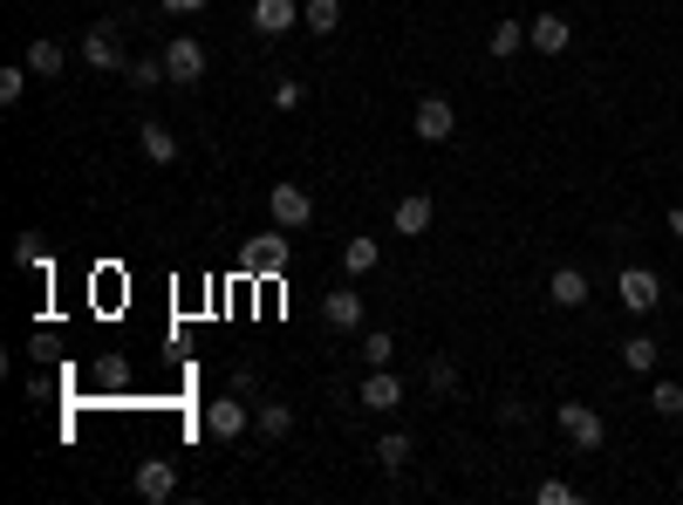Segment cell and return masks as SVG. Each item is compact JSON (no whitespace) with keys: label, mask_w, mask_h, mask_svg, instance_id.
Listing matches in <instances>:
<instances>
[{"label":"cell","mask_w":683,"mask_h":505,"mask_svg":"<svg viewBox=\"0 0 683 505\" xmlns=\"http://www.w3.org/2000/svg\"><path fill=\"white\" fill-rule=\"evenodd\" d=\"M377 260H383V246H377V239H349V246H342V267H349L356 280H362V273H377Z\"/></svg>","instance_id":"obj_22"},{"label":"cell","mask_w":683,"mask_h":505,"mask_svg":"<svg viewBox=\"0 0 683 505\" xmlns=\"http://www.w3.org/2000/svg\"><path fill=\"white\" fill-rule=\"evenodd\" d=\"M246 273H260V280L288 273V226H281V233H260L254 246H246Z\"/></svg>","instance_id":"obj_6"},{"label":"cell","mask_w":683,"mask_h":505,"mask_svg":"<svg viewBox=\"0 0 683 505\" xmlns=\"http://www.w3.org/2000/svg\"><path fill=\"white\" fill-rule=\"evenodd\" d=\"M205 0H165V14H199Z\"/></svg>","instance_id":"obj_33"},{"label":"cell","mask_w":683,"mask_h":505,"mask_svg":"<svg viewBox=\"0 0 683 505\" xmlns=\"http://www.w3.org/2000/svg\"><path fill=\"white\" fill-rule=\"evenodd\" d=\"M430 218H438L430 192H403V199H396V212H390V226H396L403 239H424V233H430Z\"/></svg>","instance_id":"obj_7"},{"label":"cell","mask_w":683,"mask_h":505,"mask_svg":"<svg viewBox=\"0 0 683 505\" xmlns=\"http://www.w3.org/2000/svg\"><path fill=\"white\" fill-rule=\"evenodd\" d=\"M485 48H492V55H500V61H506V55H519V48H526V21H492V35H485Z\"/></svg>","instance_id":"obj_21"},{"label":"cell","mask_w":683,"mask_h":505,"mask_svg":"<svg viewBox=\"0 0 683 505\" xmlns=\"http://www.w3.org/2000/svg\"><path fill=\"white\" fill-rule=\"evenodd\" d=\"M362 403H369V409H403V383L390 375V362L362 375Z\"/></svg>","instance_id":"obj_15"},{"label":"cell","mask_w":683,"mask_h":505,"mask_svg":"<svg viewBox=\"0 0 683 505\" xmlns=\"http://www.w3.org/2000/svg\"><path fill=\"white\" fill-rule=\"evenodd\" d=\"M61 61H69V55H61V42H48V35L27 42V69H35L42 82H55V76H61Z\"/></svg>","instance_id":"obj_18"},{"label":"cell","mask_w":683,"mask_h":505,"mask_svg":"<svg viewBox=\"0 0 683 505\" xmlns=\"http://www.w3.org/2000/svg\"><path fill=\"white\" fill-rule=\"evenodd\" d=\"M254 424H260V437H288V430H294V409H288V403H260Z\"/></svg>","instance_id":"obj_25"},{"label":"cell","mask_w":683,"mask_h":505,"mask_svg":"<svg viewBox=\"0 0 683 505\" xmlns=\"http://www.w3.org/2000/svg\"><path fill=\"white\" fill-rule=\"evenodd\" d=\"M574 498H581V492H574L568 479H540V485H534V505H574Z\"/></svg>","instance_id":"obj_28"},{"label":"cell","mask_w":683,"mask_h":505,"mask_svg":"<svg viewBox=\"0 0 683 505\" xmlns=\"http://www.w3.org/2000/svg\"><path fill=\"white\" fill-rule=\"evenodd\" d=\"M131 485H137L150 505H158V498H171V492H178V471H171V458H144V464L131 471Z\"/></svg>","instance_id":"obj_10"},{"label":"cell","mask_w":683,"mask_h":505,"mask_svg":"<svg viewBox=\"0 0 683 505\" xmlns=\"http://www.w3.org/2000/svg\"><path fill=\"white\" fill-rule=\"evenodd\" d=\"M246 424H254V409H246L239 396H220V403H205V430L220 437V445H239Z\"/></svg>","instance_id":"obj_5"},{"label":"cell","mask_w":683,"mask_h":505,"mask_svg":"<svg viewBox=\"0 0 683 505\" xmlns=\"http://www.w3.org/2000/svg\"><path fill=\"white\" fill-rule=\"evenodd\" d=\"M301 27H315V35H335V27H342V0H307V8H301Z\"/></svg>","instance_id":"obj_24"},{"label":"cell","mask_w":683,"mask_h":505,"mask_svg":"<svg viewBox=\"0 0 683 505\" xmlns=\"http://www.w3.org/2000/svg\"><path fill=\"white\" fill-rule=\"evenodd\" d=\"M411 123H417V137H424V144H451V131H458V110H451L445 97H424Z\"/></svg>","instance_id":"obj_9"},{"label":"cell","mask_w":683,"mask_h":505,"mask_svg":"<svg viewBox=\"0 0 683 505\" xmlns=\"http://www.w3.org/2000/svg\"><path fill=\"white\" fill-rule=\"evenodd\" d=\"M390 356H396V335H390V328H369V341H362V362H369V369H383Z\"/></svg>","instance_id":"obj_27"},{"label":"cell","mask_w":683,"mask_h":505,"mask_svg":"<svg viewBox=\"0 0 683 505\" xmlns=\"http://www.w3.org/2000/svg\"><path fill=\"white\" fill-rule=\"evenodd\" d=\"M670 233H676V239H683V205H670Z\"/></svg>","instance_id":"obj_34"},{"label":"cell","mask_w":683,"mask_h":505,"mask_svg":"<svg viewBox=\"0 0 683 505\" xmlns=\"http://www.w3.org/2000/svg\"><path fill=\"white\" fill-rule=\"evenodd\" d=\"M649 409H657V417H683V383H670V375H663V383L649 390Z\"/></svg>","instance_id":"obj_26"},{"label":"cell","mask_w":683,"mask_h":505,"mask_svg":"<svg viewBox=\"0 0 683 505\" xmlns=\"http://www.w3.org/2000/svg\"><path fill=\"white\" fill-rule=\"evenodd\" d=\"M123 82H131V89H158V82H171V69H165V55H144V61L123 69Z\"/></svg>","instance_id":"obj_23"},{"label":"cell","mask_w":683,"mask_h":505,"mask_svg":"<svg viewBox=\"0 0 683 505\" xmlns=\"http://www.w3.org/2000/svg\"><path fill=\"white\" fill-rule=\"evenodd\" d=\"M165 69H171V82H199V76H205V42L171 35V42H165Z\"/></svg>","instance_id":"obj_8"},{"label":"cell","mask_w":683,"mask_h":505,"mask_svg":"<svg viewBox=\"0 0 683 505\" xmlns=\"http://www.w3.org/2000/svg\"><path fill=\"white\" fill-rule=\"evenodd\" d=\"M301 97H307L301 76H281V82H273V103H281V110H301Z\"/></svg>","instance_id":"obj_31"},{"label":"cell","mask_w":683,"mask_h":505,"mask_svg":"<svg viewBox=\"0 0 683 505\" xmlns=\"http://www.w3.org/2000/svg\"><path fill=\"white\" fill-rule=\"evenodd\" d=\"M14 267H48V252H42V233H21V239H14Z\"/></svg>","instance_id":"obj_29"},{"label":"cell","mask_w":683,"mask_h":505,"mask_svg":"<svg viewBox=\"0 0 683 505\" xmlns=\"http://www.w3.org/2000/svg\"><path fill=\"white\" fill-rule=\"evenodd\" d=\"M424 390H430V396H458V362H451V356H430V362H424Z\"/></svg>","instance_id":"obj_20"},{"label":"cell","mask_w":683,"mask_h":505,"mask_svg":"<svg viewBox=\"0 0 683 505\" xmlns=\"http://www.w3.org/2000/svg\"><path fill=\"white\" fill-rule=\"evenodd\" d=\"M27 76H35V69H27V61H21V69H0V103H21Z\"/></svg>","instance_id":"obj_30"},{"label":"cell","mask_w":683,"mask_h":505,"mask_svg":"<svg viewBox=\"0 0 683 505\" xmlns=\"http://www.w3.org/2000/svg\"><path fill=\"white\" fill-rule=\"evenodd\" d=\"M411 437H403V430H390V437H377V445H369V464H383V471H403V464H411Z\"/></svg>","instance_id":"obj_17"},{"label":"cell","mask_w":683,"mask_h":505,"mask_svg":"<svg viewBox=\"0 0 683 505\" xmlns=\"http://www.w3.org/2000/svg\"><path fill=\"white\" fill-rule=\"evenodd\" d=\"M82 61H89L97 76H123V69H131V61H123V42H116V27H110V21L82 35Z\"/></svg>","instance_id":"obj_4"},{"label":"cell","mask_w":683,"mask_h":505,"mask_svg":"<svg viewBox=\"0 0 683 505\" xmlns=\"http://www.w3.org/2000/svg\"><path fill=\"white\" fill-rule=\"evenodd\" d=\"M301 21V0H254V35H288V27Z\"/></svg>","instance_id":"obj_12"},{"label":"cell","mask_w":683,"mask_h":505,"mask_svg":"<svg viewBox=\"0 0 683 505\" xmlns=\"http://www.w3.org/2000/svg\"><path fill=\"white\" fill-rule=\"evenodd\" d=\"M615 301H623L629 314H657L663 307V280L649 267H623V280H615Z\"/></svg>","instance_id":"obj_2"},{"label":"cell","mask_w":683,"mask_h":505,"mask_svg":"<svg viewBox=\"0 0 683 505\" xmlns=\"http://www.w3.org/2000/svg\"><path fill=\"white\" fill-rule=\"evenodd\" d=\"M137 150L150 157V165H178V137L165 131V123H137Z\"/></svg>","instance_id":"obj_16"},{"label":"cell","mask_w":683,"mask_h":505,"mask_svg":"<svg viewBox=\"0 0 683 505\" xmlns=\"http://www.w3.org/2000/svg\"><path fill=\"white\" fill-rule=\"evenodd\" d=\"M663 362V349H657V335H629L623 341V369L629 375H649V369H657Z\"/></svg>","instance_id":"obj_19"},{"label":"cell","mask_w":683,"mask_h":505,"mask_svg":"<svg viewBox=\"0 0 683 505\" xmlns=\"http://www.w3.org/2000/svg\"><path fill=\"white\" fill-rule=\"evenodd\" d=\"M526 42H534L540 55H568V42H574V27H568L561 14H534V27H526Z\"/></svg>","instance_id":"obj_14"},{"label":"cell","mask_w":683,"mask_h":505,"mask_svg":"<svg viewBox=\"0 0 683 505\" xmlns=\"http://www.w3.org/2000/svg\"><path fill=\"white\" fill-rule=\"evenodd\" d=\"M322 322H328L335 335L362 328V294H356V288H335V294H322Z\"/></svg>","instance_id":"obj_11"},{"label":"cell","mask_w":683,"mask_h":505,"mask_svg":"<svg viewBox=\"0 0 683 505\" xmlns=\"http://www.w3.org/2000/svg\"><path fill=\"white\" fill-rule=\"evenodd\" d=\"M553 417H561V430H568V445H574V451H602V445H608V424H602V409H595V403H561Z\"/></svg>","instance_id":"obj_1"},{"label":"cell","mask_w":683,"mask_h":505,"mask_svg":"<svg viewBox=\"0 0 683 505\" xmlns=\"http://www.w3.org/2000/svg\"><path fill=\"white\" fill-rule=\"evenodd\" d=\"M547 301L553 307H587V273L581 267H553L547 273Z\"/></svg>","instance_id":"obj_13"},{"label":"cell","mask_w":683,"mask_h":505,"mask_svg":"<svg viewBox=\"0 0 683 505\" xmlns=\"http://www.w3.org/2000/svg\"><path fill=\"white\" fill-rule=\"evenodd\" d=\"M267 212H273V226L301 233L307 218H315V192H301V184H273V192H267Z\"/></svg>","instance_id":"obj_3"},{"label":"cell","mask_w":683,"mask_h":505,"mask_svg":"<svg viewBox=\"0 0 683 505\" xmlns=\"http://www.w3.org/2000/svg\"><path fill=\"white\" fill-rule=\"evenodd\" d=\"M97 375H103V383H110V390H116V383H123V375H131V362H123V356H110V362H103V369H97Z\"/></svg>","instance_id":"obj_32"}]
</instances>
